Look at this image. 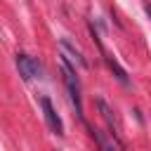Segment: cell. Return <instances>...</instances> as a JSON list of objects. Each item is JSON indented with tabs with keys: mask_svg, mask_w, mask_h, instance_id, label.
Listing matches in <instances>:
<instances>
[{
	"mask_svg": "<svg viewBox=\"0 0 151 151\" xmlns=\"http://www.w3.org/2000/svg\"><path fill=\"white\" fill-rule=\"evenodd\" d=\"M61 76H64V83H66V90H68V97H71V101H73V106H76V113L83 118V101H80V83H78V78H76V71L68 66V61L64 59V64H61Z\"/></svg>",
	"mask_w": 151,
	"mask_h": 151,
	"instance_id": "1",
	"label": "cell"
},
{
	"mask_svg": "<svg viewBox=\"0 0 151 151\" xmlns=\"http://www.w3.org/2000/svg\"><path fill=\"white\" fill-rule=\"evenodd\" d=\"M17 66H19V73L24 80H33V78H40L42 76V66L38 59L28 57V54H17Z\"/></svg>",
	"mask_w": 151,
	"mask_h": 151,
	"instance_id": "2",
	"label": "cell"
},
{
	"mask_svg": "<svg viewBox=\"0 0 151 151\" xmlns=\"http://www.w3.org/2000/svg\"><path fill=\"white\" fill-rule=\"evenodd\" d=\"M40 106H42V116H45L47 127H50L52 132H57V134H64V123H61V118L57 116V111H54L50 97H42V99H40Z\"/></svg>",
	"mask_w": 151,
	"mask_h": 151,
	"instance_id": "3",
	"label": "cell"
},
{
	"mask_svg": "<svg viewBox=\"0 0 151 151\" xmlns=\"http://www.w3.org/2000/svg\"><path fill=\"white\" fill-rule=\"evenodd\" d=\"M59 47H61V59L71 61V64H73V66H78V68H87V61H85V57L80 54V50H76L66 38H61V40H59Z\"/></svg>",
	"mask_w": 151,
	"mask_h": 151,
	"instance_id": "4",
	"label": "cell"
},
{
	"mask_svg": "<svg viewBox=\"0 0 151 151\" xmlns=\"http://www.w3.org/2000/svg\"><path fill=\"white\" fill-rule=\"evenodd\" d=\"M97 106H99V113H101V118H104V120H106V125L111 127V134H116V132H118V125H116V116H113L111 106H109L104 99H97Z\"/></svg>",
	"mask_w": 151,
	"mask_h": 151,
	"instance_id": "5",
	"label": "cell"
},
{
	"mask_svg": "<svg viewBox=\"0 0 151 151\" xmlns=\"http://www.w3.org/2000/svg\"><path fill=\"white\" fill-rule=\"evenodd\" d=\"M106 64H109V68L116 73V78H118L123 85H127V71H125V68H123V66H120V64H118L113 57H106Z\"/></svg>",
	"mask_w": 151,
	"mask_h": 151,
	"instance_id": "6",
	"label": "cell"
}]
</instances>
